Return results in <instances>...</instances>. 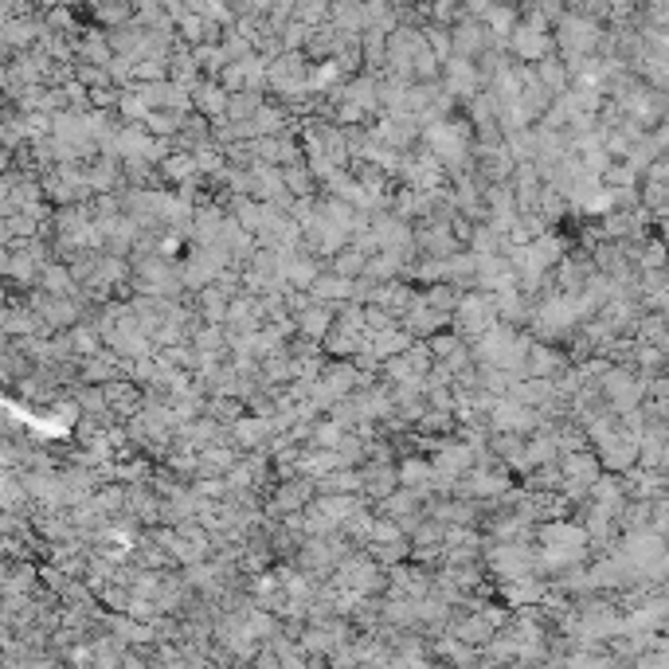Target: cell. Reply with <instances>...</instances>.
Instances as JSON below:
<instances>
[{"mask_svg": "<svg viewBox=\"0 0 669 669\" xmlns=\"http://www.w3.org/2000/svg\"><path fill=\"white\" fill-rule=\"evenodd\" d=\"M529 349H533V337L517 333L513 321H497L486 337L474 341V360L521 380V376H529Z\"/></svg>", "mask_w": 669, "mask_h": 669, "instance_id": "6da1fadb", "label": "cell"}, {"mask_svg": "<svg viewBox=\"0 0 669 669\" xmlns=\"http://www.w3.org/2000/svg\"><path fill=\"white\" fill-rule=\"evenodd\" d=\"M501 321V310H497V294L493 290H466L462 298H458V310L450 317V329L454 333H462L466 341H478V337H486L493 325Z\"/></svg>", "mask_w": 669, "mask_h": 669, "instance_id": "7a4b0ae2", "label": "cell"}, {"mask_svg": "<svg viewBox=\"0 0 669 669\" xmlns=\"http://www.w3.org/2000/svg\"><path fill=\"white\" fill-rule=\"evenodd\" d=\"M431 368H435L431 345L427 341H411V349L384 360V380L388 384H419V380H427Z\"/></svg>", "mask_w": 669, "mask_h": 669, "instance_id": "3957f363", "label": "cell"}, {"mask_svg": "<svg viewBox=\"0 0 669 669\" xmlns=\"http://www.w3.org/2000/svg\"><path fill=\"white\" fill-rule=\"evenodd\" d=\"M505 47H509V55L517 63H540V59H548L556 51V36H552V28H540V24L521 20Z\"/></svg>", "mask_w": 669, "mask_h": 669, "instance_id": "277c9868", "label": "cell"}, {"mask_svg": "<svg viewBox=\"0 0 669 669\" xmlns=\"http://www.w3.org/2000/svg\"><path fill=\"white\" fill-rule=\"evenodd\" d=\"M443 83L454 98L470 102L474 94L486 90V75H482V63L478 59H466V55H450L443 63Z\"/></svg>", "mask_w": 669, "mask_h": 669, "instance_id": "5b68a950", "label": "cell"}, {"mask_svg": "<svg viewBox=\"0 0 669 669\" xmlns=\"http://www.w3.org/2000/svg\"><path fill=\"white\" fill-rule=\"evenodd\" d=\"M313 497H317V482H313L310 474H290L282 486H274V493H270L267 501V513H274V517L302 513Z\"/></svg>", "mask_w": 669, "mask_h": 669, "instance_id": "8992f818", "label": "cell"}, {"mask_svg": "<svg viewBox=\"0 0 669 669\" xmlns=\"http://www.w3.org/2000/svg\"><path fill=\"white\" fill-rule=\"evenodd\" d=\"M450 32H454V55H466V59H482L486 51L501 47L482 16H462Z\"/></svg>", "mask_w": 669, "mask_h": 669, "instance_id": "52a82bcc", "label": "cell"}, {"mask_svg": "<svg viewBox=\"0 0 669 669\" xmlns=\"http://www.w3.org/2000/svg\"><path fill=\"white\" fill-rule=\"evenodd\" d=\"M227 435H231V443L239 446V450H263V446H270V439L278 435V427H274V419H270V415L243 411V415L227 427Z\"/></svg>", "mask_w": 669, "mask_h": 669, "instance_id": "ba28073f", "label": "cell"}, {"mask_svg": "<svg viewBox=\"0 0 669 669\" xmlns=\"http://www.w3.org/2000/svg\"><path fill=\"white\" fill-rule=\"evenodd\" d=\"M400 325L415 337V341H431L435 333H443L446 325H450V313L443 310H435L431 302H423V294L415 298V306L403 313L400 317Z\"/></svg>", "mask_w": 669, "mask_h": 669, "instance_id": "9c48e42d", "label": "cell"}, {"mask_svg": "<svg viewBox=\"0 0 669 669\" xmlns=\"http://www.w3.org/2000/svg\"><path fill=\"white\" fill-rule=\"evenodd\" d=\"M360 474H364V497L368 501H384V497H392V493L400 490V466H392V462H380V458H368L364 466H360Z\"/></svg>", "mask_w": 669, "mask_h": 669, "instance_id": "30bf717a", "label": "cell"}, {"mask_svg": "<svg viewBox=\"0 0 669 669\" xmlns=\"http://www.w3.org/2000/svg\"><path fill=\"white\" fill-rule=\"evenodd\" d=\"M227 102H231V90L223 87L216 75H204L196 87H192V106L200 114H208L212 122H223L227 118Z\"/></svg>", "mask_w": 669, "mask_h": 669, "instance_id": "8fae6325", "label": "cell"}, {"mask_svg": "<svg viewBox=\"0 0 669 669\" xmlns=\"http://www.w3.org/2000/svg\"><path fill=\"white\" fill-rule=\"evenodd\" d=\"M353 286H357V278H345V274H337V270H321L317 274V282L310 286V294L317 302H329V306H345V302H353Z\"/></svg>", "mask_w": 669, "mask_h": 669, "instance_id": "7c38bea8", "label": "cell"}, {"mask_svg": "<svg viewBox=\"0 0 669 669\" xmlns=\"http://www.w3.org/2000/svg\"><path fill=\"white\" fill-rule=\"evenodd\" d=\"M333 321H337V306H329V302H317V298H313L310 306L298 313V333L321 345V341H325V333L333 329Z\"/></svg>", "mask_w": 669, "mask_h": 669, "instance_id": "4fadbf2b", "label": "cell"}, {"mask_svg": "<svg viewBox=\"0 0 669 669\" xmlns=\"http://www.w3.org/2000/svg\"><path fill=\"white\" fill-rule=\"evenodd\" d=\"M114 44H110V36H106V28L102 32H83L79 40H75V63H94V67H110L114 63Z\"/></svg>", "mask_w": 669, "mask_h": 669, "instance_id": "5bb4252c", "label": "cell"}, {"mask_svg": "<svg viewBox=\"0 0 669 669\" xmlns=\"http://www.w3.org/2000/svg\"><path fill=\"white\" fill-rule=\"evenodd\" d=\"M400 486L419 493H435V462L431 458H419V454H407L400 462Z\"/></svg>", "mask_w": 669, "mask_h": 669, "instance_id": "9a60e30c", "label": "cell"}, {"mask_svg": "<svg viewBox=\"0 0 669 669\" xmlns=\"http://www.w3.org/2000/svg\"><path fill=\"white\" fill-rule=\"evenodd\" d=\"M564 368H568V360L560 357V349H556L552 341H533V349H529V376H548V380H556Z\"/></svg>", "mask_w": 669, "mask_h": 669, "instance_id": "2e32d148", "label": "cell"}, {"mask_svg": "<svg viewBox=\"0 0 669 669\" xmlns=\"http://www.w3.org/2000/svg\"><path fill=\"white\" fill-rule=\"evenodd\" d=\"M90 4V16L102 24V28H122V24H130L137 12V4L130 0H87Z\"/></svg>", "mask_w": 669, "mask_h": 669, "instance_id": "e0dca14e", "label": "cell"}, {"mask_svg": "<svg viewBox=\"0 0 669 669\" xmlns=\"http://www.w3.org/2000/svg\"><path fill=\"white\" fill-rule=\"evenodd\" d=\"M263 102H267V90H235L227 102V122H255Z\"/></svg>", "mask_w": 669, "mask_h": 669, "instance_id": "ac0fdd59", "label": "cell"}, {"mask_svg": "<svg viewBox=\"0 0 669 669\" xmlns=\"http://www.w3.org/2000/svg\"><path fill=\"white\" fill-rule=\"evenodd\" d=\"M341 83H345V67H341L337 59H321V63H313L310 67L313 94H329V90H337Z\"/></svg>", "mask_w": 669, "mask_h": 669, "instance_id": "d6986e66", "label": "cell"}, {"mask_svg": "<svg viewBox=\"0 0 669 669\" xmlns=\"http://www.w3.org/2000/svg\"><path fill=\"white\" fill-rule=\"evenodd\" d=\"M282 177H286V188L294 196H313L321 188V180L313 177L310 161H294V165H282Z\"/></svg>", "mask_w": 669, "mask_h": 669, "instance_id": "ffe728a7", "label": "cell"}, {"mask_svg": "<svg viewBox=\"0 0 669 669\" xmlns=\"http://www.w3.org/2000/svg\"><path fill=\"white\" fill-rule=\"evenodd\" d=\"M255 126H259V137H270V134H282L286 126H290V106L282 102H263L259 106V114H255Z\"/></svg>", "mask_w": 669, "mask_h": 669, "instance_id": "44dd1931", "label": "cell"}, {"mask_svg": "<svg viewBox=\"0 0 669 669\" xmlns=\"http://www.w3.org/2000/svg\"><path fill=\"white\" fill-rule=\"evenodd\" d=\"M333 270H337V274H345V278H360V274L368 270V255H364L360 247L349 243L345 251H337V255H333Z\"/></svg>", "mask_w": 669, "mask_h": 669, "instance_id": "7402d4cb", "label": "cell"}, {"mask_svg": "<svg viewBox=\"0 0 669 669\" xmlns=\"http://www.w3.org/2000/svg\"><path fill=\"white\" fill-rule=\"evenodd\" d=\"M231 4L239 16H270V8H274V0H231Z\"/></svg>", "mask_w": 669, "mask_h": 669, "instance_id": "603a6c76", "label": "cell"}]
</instances>
